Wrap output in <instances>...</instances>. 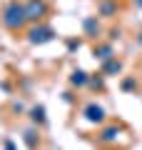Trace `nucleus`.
<instances>
[{
	"instance_id": "f257e3e1",
	"label": "nucleus",
	"mask_w": 142,
	"mask_h": 150,
	"mask_svg": "<svg viewBox=\"0 0 142 150\" xmlns=\"http://www.w3.org/2000/svg\"><path fill=\"white\" fill-rule=\"evenodd\" d=\"M27 20L25 15V5H18V3H10V5L5 8V13H3V23H5L10 30H18V28H22V23Z\"/></svg>"
},
{
	"instance_id": "f03ea898",
	"label": "nucleus",
	"mask_w": 142,
	"mask_h": 150,
	"mask_svg": "<svg viewBox=\"0 0 142 150\" xmlns=\"http://www.w3.org/2000/svg\"><path fill=\"white\" fill-rule=\"evenodd\" d=\"M45 13H47L45 0H30V3L25 5V15H27V20H40Z\"/></svg>"
},
{
	"instance_id": "7ed1b4c3",
	"label": "nucleus",
	"mask_w": 142,
	"mask_h": 150,
	"mask_svg": "<svg viewBox=\"0 0 142 150\" xmlns=\"http://www.w3.org/2000/svg\"><path fill=\"white\" fill-rule=\"evenodd\" d=\"M53 28H32L30 35H27V40H30L32 45H40V43H47V40H53Z\"/></svg>"
},
{
	"instance_id": "20e7f679",
	"label": "nucleus",
	"mask_w": 142,
	"mask_h": 150,
	"mask_svg": "<svg viewBox=\"0 0 142 150\" xmlns=\"http://www.w3.org/2000/svg\"><path fill=\"white\" fill-rule=\"evenodd\" d=\"M85 118L90 120V123H102V118H105V110H102L100 105H87L85 108Z\"/></svg>"
},
{
	"instance_id": "39448f33",
	"label": "nucleus",
	"mask_w": 142,
	"mask_h": 150,
	"mask_svg": "<svg viewBox=\"0 0 142 150\" xmlns=\"http://www.w3.org/2000/svg\"><path fill=\"white\" fill-rule=\"evenodd\" d=\"M95 58L110 60V58H112V45H100V48H95Z\"/></svg>"
},
{
	"instance_id": "423d86ee",
	"label": "nucleus",
	"mask_w": 142,
	"mask_h": 150,
	"mask_svg": "<svg viewBox=\"0 0 142 150\" xmlns=\"http://www.w3.org/2000/svg\"><path fill=\"white\" fill-rule=\"evenodd\" d=\"M30 118L35 120V123H45V108H42V105L32 108V110H30Z\"/></svg>"
},
{
	"instance_id": "0eeeda50",
	"label": "nucleus",
	"mask_w": 142,
	"mask_h": 150,
	"mask_svg": "<svg viewBox=\"0 0 142 150\" xmlns=\"http://www.w3.org/2000/svg\"><path fill=\"white\" fill-rule=\"evenodd\" d=\"M117 135H120V128H107V130H102V140H105V143H112V140L117 138Z\"/></svg>"
},
{
	"instance_id": "6e6552de",
	"label": "nucleus",
	"mask_w": 142,
	"mask_h": 150,
	"mask_svg": "<svg viewBox=\"0 0 142 150\" xmlns=\"http://www.w3.org/2000/svg\"><path fill=\"white\" fill-rule=\"evenodd\" d=\"M70 80H72V85H85V83H87V75H85L82 70H75Z\"/></svg>"
},
{
	"instance_id": "1a4fd4ad",
	"label": "nucleus",
	"mask_w": 142,
	"mask_h": 150,
	"mask_svg": "<svg viewBox=\"0 0 142 150\" xmlns=\"http://www.w3.org/2000/svg\"><path fill=\"white\" fill-rule=\"evenodd\" d=\"M97 30H100V28H97L95 18H87V20H85V33H90V35H97Z\"/></svg>"
},
{
	"instance_id": "9d476101",
	"label": "nucleus",
	"mask_w": 142,
	"mask_h": 150,
	"mask_svg": "<svg viewBox=\"0 0 142 150\" xmlns=\"http://www.w3.org/2000/svg\"><path fill=\"white\" fill-rule=\"evenodd\" d=\"M120 68H122V65L117 63V60H112V58L105 63V73H120Z\"/></svg>"
},
{
	"instance_id": "9b49d317",
	"label": "nucleus",
	"mask_w": 142,
	"mask_h": 150,
	"mask_svg": "<svg viewBox=\"0 0 142 150\" xmlns=\"http://www.w3.org/2000/svg\"><path fill=\"white\" fill-rule=\"evenodd\" d=\"M115 10H117L115 3H102V5H100V13H102V15H112Z\"/></svg>"
},
{
	"instance_id": "f8f14e48",
	"label": "nucleus",
	"mask_w": 142,
	"mask_h": 150,
	"mask_svg": "<svg viewBox=\"0 0 142 150\" xmlns=\"http://www.w3.org/2000/svg\"><path fill=\"white\" fill-rule=\"evenodd\" d=\"M5 150H15V148H13V143H8V145H5Z\"/></svg>"
}]
</instances>
